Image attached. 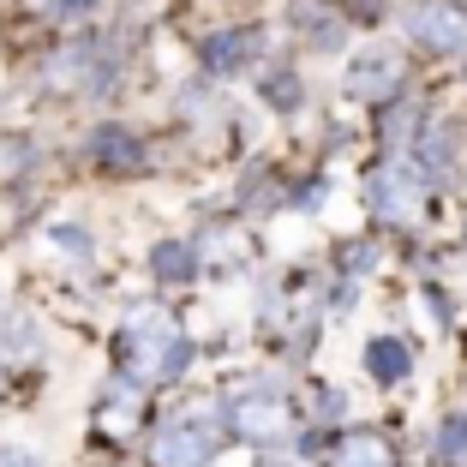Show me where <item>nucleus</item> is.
<instances>
[{
  "mask_svg": "<svg viewBox=\"0 0 467 467\" xmlns=\"http://www.w3.org/2000/svg\"><path fill=\"white\" fill-rule=\"evenodd\" d=\"M126 371H132L138 384H150V378H180V371L192 366V342L180 336V324L156 306L126 317Z\"/></svg>",
  "mask_w": 467,
  "mask_h": 467,
  "instance_id": "nucleus-1",
  "label": "nucleus"
},
{
  "mask_svg": "<svg viewBox=\"0 0 467 467\" xmlns=\"http://www.w3.org/2000/svg\"><path fill=\"white\" fill-rule=\"evenodd\" d=\"M228 431L240 443H275L288 431V401L282 389H240L228 401Z\"/></svg>",
  "mask_w": 467,
  "mask_h": 467,
  "instance_id": "nucleus-2",
  "label": "nucleus"
},
{
  "mask_svg": "<svg viewBox=\"0 0 467 467\" xmlns=\"http://www.w3.org/2000/svg\"><path fill=\"white\" fill-rule=\"evenodd\" d=\"M210 450H216V438L204 431V413L180 408V420H168V426L156 431L150 467H210Z\"/></svg>",
  "mask_w": 467,
  "mask_h": 467,
  "instance_id": "nucleus-3",
  "label": "nucleus"
},
{
  "mask_svg": "<svg viewBox=\"0 0 467 467\" xmlns=\"http://www.w3.org/2000/svg\"><path fill=\"white\" fill-rule=\"evenodd\" d=\"M408 30H413L420 48H431V55H462L467 48V13L455 6V0H426V6H413Z\"/></svg>",
  "mask_w": 467,
  "mask_h": 467,
  "instance_id": "nucleus-4",
  "label": "nucleus"
},
{
  "mask_svg": "<svg viewBox=\"0 0 467 467\" xmlns=\"http://www.w3.org/2000/svg\"><path fill=\"white\" fill-rule=\"evenodd\" d=\"M371 204H378V216H389V222H413L420 210H426V174L384 168V174H378V186H371Z\"/></svg>",
  "mask_w": 467,
  "mask_h": 467,
  "instance_id": "nucleus-5",
  "label": "nucleus"
},
{
  "mask_svg": "<svg viewBox=\"0 0 467 467\" xmlns=\"http://www.w3.org/2000/svg\"><path fill=\"white\" fill-rule=\"evenodd\" d=\"M396 55H366V60H354V72H348V90L354 97H389L396 90Z\"/></svg>",
  "mask_w": 467,
  "mask_h": 467,
  "instance_id": "nucleus-6",
  "label": "nucleus"
},
{
  "mask_svg": "<svg viewBox=\"0 0 467 467\" xmlns=\"http://www.w3.org/2000/svg\"><path fill=\"white\" fill-rule=\"evenodd\" d=\"M330 467H389V443L378 431H348L330 450Z\"/></svg>",
  "mask_w": 467,
  "mask_h": 467,
  "instance_id": "nucleus-7",
  "label": "nucleus"
},
{
  "mask_svg": "<svg viewBox=\"0 0 467 467\" xmlns=\"http://www.w3.org/2000/svg\"><path fill=\"white\" fill-rule=\"evenodd\" d=\"M366 366H371V378L396 384V378H408V348H401L396 336H378V342L366 348Z\"/></svg>",
  "mask_w": 467,
  "mask_h": 467,
  "instance_id": "nucleus-8",
  "label": "nucleus"
},
{
  "mask_svg": "<svg viewBox=\"0 0 467 467\" xmlns=\"http://www.w3.org/2000/svg\"><path fill=\"white\" fill-rule=\"evenodd\" d=\"M450 156H455V132H450V126L420 132V168H426V174H443V168H450Z\"/></svg>",
  "mask_w": 467,
  "mask_h": 467,
  "instance_id": "nucleus-9",
  "label": "nucleus"
},
{
  "mask_svg": "<svg viewBox=\"0 0 467 467\" xmlns=\"http://www.w3.org/2000/svg\"><path fill=\"white\" fill-rule=\"evenodd\" d=\"M90 156H97V162H109V168H120V162H138V144L126 132H97V144H90Z\"/></svg>",
  "mask_w": 467,
  "mask_h": 467,
  "instance_id": "nucleus-10",
  "label": "nucleus"
},
{
  "mask_svg": "<svg viewBox=\"0 0 467 467\" xmlns=\"http://www.w3.org/2000/svg\"><path fill=\"white\" fill-rule=\"evenodd\" d=\"M252 55V36H216L210 42V67H240Z\"/></svg>",
  "mask_w": 467,
  "mask_h": 467,
  "instance_id": "nucleus-11",
  "label": "nucleus"
},
{
  "mask_svg": "<svg viewBox=\"0 0 467 467\" xmlns=\"http://www.w3.org/2000/svg\"><path fill=\"white\" fill-rule=\"evenodd\" d=\"M126 401H132V389H126V384H114V389H109V401H102V426H109V431H126V426H132Z\"/></svg>",
  "mask_w": 467,
  "mask_h": 467,
  "instance_id": "nucleus-12",
  "label": "nucleus"
},
{
  "mask_svg": "<svg viewBox=\"0 0 467 467\" xmlns=\"http://www.w3.org/2000/svg\"><path fill=\"white\" fill-rule=\"evenodd\" d=\"M438 450H443V462H462L467 455V413H455L450 426L438 431Z\"/></svg>",
  "mask_w": 467,
  "mask_h": 467,
  "instance_id": "nucleus-13",
  "label": "nucleus"
},
{
  "mask_svg": "<svg viewBox=\"0 0 467 467\" xmlns=\"http://www.w3.org/2000/svg\"><path fill=\"white\" fill-rule=\"evenodd\" d=\"M186 270H192V252L186 246H156V275L174 282V275H186Z\"/></svg>",
  "mask_w": 467,
  "mask_h": 467,
  "instance_id": "nucleus-14",
  "label": "nucleus"
},
{
  "mask_svg": "<svg viewBox=\"0 0 467 467\" xmlns=\"http://www.w3.org/2000/svg\"><path fill=\"white\" fill-rule=\"evenodd\" d=\"M0 467H48V462L30 455V450H0Z\"/></svg>",
  "mask_w": 467,
  "mask_h": 467,
  "instance_id": "nucleus-15",
  "label": "nucleus"
},
{
  "mask_svg": "<svg viewBox=\"0 0 467 467\" xmlns=\"http://www.w3.org/2000/svg\"><path fill=\"white\" fill-rule=\"evenodd\" d=\"M270 102H282V109H294V102H300V84H294V78L270 84Z\"/></svg>",
  "mask_w": 467,
  "mask_h": 467,
  "instance_id": "nucleus-16",
  "label": "nucleus"
},
{
  "mask_svg": "<svg viewBox=\"0 0 467 467\" xmlns=\"http://www.w3.org/2000/svg\"><path fill=\"white\" fill-rule=\"evenodd\" d=\"M264 467H275V462H264Z\"/></svg>",
  "mask_w": 467,
  "mask_h": 467,
  "instance_id": "nucleus-17",
  "label": "nucleus"
}]
</instances>
